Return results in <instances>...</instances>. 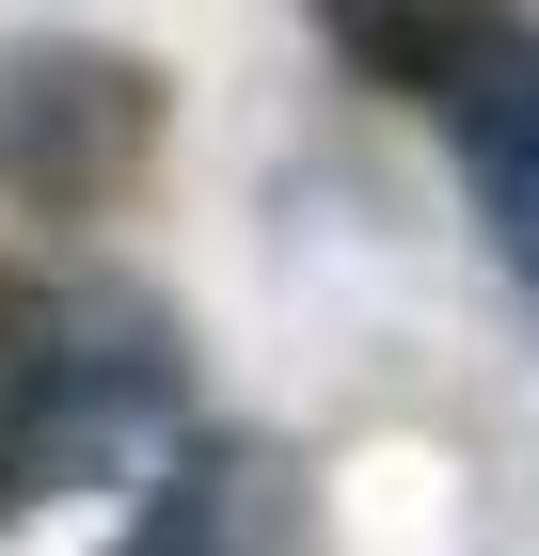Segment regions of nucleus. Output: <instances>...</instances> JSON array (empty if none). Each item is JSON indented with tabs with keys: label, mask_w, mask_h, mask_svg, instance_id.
<instances>
[{
	"label": "nucleus",
	"mask_w": 539,
	"mask_h": 556,
	"mask_svg": "<svg viewBox=\"0 0 539 556\" xmlns=\"http://www.w3.org/2000/svg\"><path fill=\"white\" fill-rule=\"evenodd\" d=\"M175 445V334L159 302L80 270H0V509L48 477H143Z\"/></svg>",
	"instance_id": "f257e3e1"
},
{
	"label": "nucleus",
	"mask_w": 539,
	"mask_h": 556,
	"mask_svg": "<svg viewBox=\"0 0 539 556\" xmlns=\"http://www.w3.org/2000/svg\"><path fill=\"white\" fill-rule=\"evenodd\" d=\"M159 143V80L112 48H0V191L16 207H112Z\"/></svg>",
	"instance_id": "7ed1b4c3"
},
{
	"label": "nucleus",
	"mask_w": 539,
	"mask_h": 556,
	"mask_svg": "<svg viewBox=\"0 0 539 556\" xmlns=\"http://www.w3.org/2000/svg\"><path fill=\"white\" fill-rule=\"evenodd\" d=\"M318 33L445 128L460 191L492 207L508 270L539 287V16L524 0H318Z\"/></svg>",
	"instance_id": "f03ea898"
}]
</instances>
